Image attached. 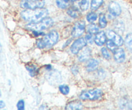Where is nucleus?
I'll list each match as a JSON object with an SVG mask.
<instances>
[{
    "instance_id": "nucleus-1",
    "label": "nucleus",
    "mask_w": 132,
    "mask_h": 110,
    "mask_svg": "<svg viewBox=\"0 0 132 110\" xmlns=\"http://www.w3.org/2000/svg\"><path fill=\"white\" fill-rule=\"evenodd\" d=\"M48 14L47 9H28L21 12V16L24 20L30 22H38L43 19Z\"/></svg>"
},
{
    "instance_id": "nucleus-2",
    "label": "nucleus",
    "mask_w": 132,
    "mask_h": 110,
    "mask_svg": "<svg viewBox=\"0 0 132 110\" xmlns=\"http://www.w3.org/2000/svg\"><path fill=\"white\" fill-rule=\"evenodd\" d=\"M54 24V21L51 18L42 19L38 22H32L26 26L27 28L32 31H41L51 27Z\"/></svg>"
},
{
    "instance_id": "nucleus-3",
    "label": "nucleus",
    "mask_w": 132,
    "mask_h": 110,
    "mask_svg": "<svg viewBox=\"0 0 132 110\" xmlns=\"http://www.w3.org/2000/svg\"><path fill=\"white\" fill-rule=\"evenodd\" d=\"M103 92L98 89H92V90L84 91L80 94L79 98L82 100H97L101 98Z\"/></svg>"
},
{
    "instance_id": "nucleus-4",
    "label": "nucleus",
    "mask_w": 132,
    "mask_h": 110,
    "mask_svg": "<svg viewBox=\"0 0 132 110\" xmlns=\"http://www.w3.org/2000/svg\"><path fill=\"white\" fill-rule=\"evenodd\" d=\"M45 78L50 85L55 86L62 82V75L59 71L54 70L47 72L45 75Z\"/></svg>"
},
{
    "instance_id": "nucleus-5",
    "label": "nucleus",
    "mask_w": 132,
    "mask_h": 110,
    "mask_svg": "<svg viewBox=\"0 0 132 110\" xmlns=\"http://www.w3.org/2000/svg\"><path fill=\"white\" fill-rule=\"evenodd\" d=\"M45 0H34V1H25L23 0L20 5L23 9H36L43 8L45 5Z\"/></svg>"
},
{
    "instance_id": "nucleus-6",
    "label": "nucleus",
    "mask_w": 132,
    "mask_h": 110,
    "mask_svg": "<svg viewBox=\"0 0 132 110\" xmlns=\"http://www.w3.org/2000/svg\"><path fill=\"white\" fill-rule=\"evenodd\" d=\"M86 28V24L84 21L81 20L76 22L73 28L72 34L73 38H78L84 34Z\"/></svg>"
},
{
    "instance_id": "nucleus-7",
    "label": "nucleus",
    "mask_w": 132,
    "mask_h": 110,
    "mask_svg": "<svg viewBox=\"0 0 132 110\" xmlns=\"http://www.w3.org/2000/svg\"><path fill=\"white\" fill-rule=\"evenodd\" d=\"M59 39V34L56 31H51L48 34L45 36L43 40L46 44V47H52L55 45L58 41Z\"/></svg>"
},
{
    "instance_id": "nucleus-8",
    "label": "nucleus",
    "mask_w": 132,
    "mask_h": 110,
    "mask_svg": "<svg viewBox=\"0 0 132 110\" xmlns=\"http://www.w3.org/2000/svg\"><path fill=\"white\" fill-rule=\"evenodd\" d=\"M86 45V41L82 38H80L76 40L72 44L70 47V51L73 54H78L79 52L83 49L85 47Z\"/></svg>"
},
{
    "instance_id": "nucleus-9",
    "label": "nucleus",
    "mask_w": 132,
    "mask_h": 110,
    "mask_svg": "<svg viewBox=\"0 0 132 110\" xmlns=\"http://www.w3.org/2000/svg\"><path fill=\"white\" fill-rule=\"evenodd\" d=\"M108 11L112 16H119L121 13V7L118 3L112 1L108 5Z\"/></svg>"
},
{
    "instance_id": "nucleus-10",
    "label": "nucleus",
    "mask_w": 132,
    "mask_h": 110,
    "mask_svg": "<svg viewBox=\"0 0 132 110\" xmlns=\"http://www.w3.org/2000/svg\"><path fill=\"white\" fill-rule=\"evenodd\" d=\"M108 36L116 43L117 46H121L123 44V39L120 35L117 34L113 31H108Z\"/></svg>"
},
{
    "instance_id": "nucleus-11",
    "label": "nucleus",
    "mask_w": 132,
    "mask_h": 110,
    "mask_svg": "<svg viewBox=\"0 0 132 110\" xmlns=\"http://www.w3.org/2000/svg\"><path fill=\"white\" fill-rule=\"evenodd\" d=\"M114 54V59L118 63H122L125 60L126 55L125 52L122 48H117L113 52Z\"/></svg>"
},
{
    "instance_id": "nucleus-12",
    "label": "nucleus",
    "mask_w": 132,
    "mask_h": 110,
    "mask_svg": "<svg viewBox=\"0 0 132 110\" xmlns=\"http://www.w3.org/2000/svg\"><path fill=\"white\" fill-rule=\"evenodd\" d=\"M92 50L90 47H86L85 49H83V50L81 51L79 55L78 56V60L79 62H82L85 61L87 60L90 58V56H91Z\"/></svg>"
},
{
    "instance_id": "nucleus-13",
    "label": "nucleus",
    "mask_w": 132,
    "mask_h": 110,
    "mask_svg": "<svg viewBox=\"0 0 132 110\" xmlns=\"http://www.w3.org/2000/svg\"><path fill=\"white\" fill-rule=\"evenodd\" d=\"M94 41L96 45H99V46H102L104 45L106 41V36L105 33L104 32H100L99 33H97L95 36V38H94Z\"/></svg>"
},
{
    "instance_id": "nucleus-14",
    "label": "nucleus",
    "mask_w": 132,
    "mask_h": 110,
    "mask_svg": "<svg viewBox=\"0 0 132 110\" xmlns=\"http://www.w3.org/2000/svg\"><path fill=\"white\" fill-rule=\"evenodd\" d=\"M98 65H99V62L97 60L95 59H92L90 60L88 62V63H87V65H86V70L89 72H91V71H94L97 68Z\"/></svg>"
},
{
    "instance_id": "nucleus-15",
    "label": "nucleus",
    "mask_w": 132,
    "mask_h": 110,
    "mask_svg": "<svg viewBox=\"0 0 132 110\" xmlns=\"http://www.w3.org/2000/svg\"><path fill=\"white\" fill-rule=\"evenodd\" d=\"M67 14L72 18H77L81 16V12L77 8L72 6L67 10Z\"/></svg>"
},
{
    "instance_id": "nucleus-16",
    "label": "nucleus",
    "mask_w": 132,
    "mask_h": 110,
    "mask_svg": "<svg viewBox=\"0 0 132 110\" xmlns=\"http://www.w3.org/2000/svg\"><path fill=\"white\" fill-rule=\"evenodd\" d=\"M82 108V104L80 102H72L68 104L66 106L67 109H81Z\"/></svg>"
},
{
    "instance_id": "nucleus-17",
    "label": "nucleus",
    "mask_w": 132,
    "mask_h": 110,
    "mask_svg": "<svg viewBox=\"0 0 132 110\" xmlns=\"http://www.w3.org/2000/svg\"><path fill=\"white\" fill-rule=\"evenodd\" d=\"M71 0H56L57 6L61 9H65L70 5Z\"/></svg>"
},
{
    "instance_id": "nucleus-18",
    "label": "nucleus",
    "mask_w": 132,
    "mask_h": 110,
    "mask_svg": "<svg viewBox=\"0 0 132 110\" xmlns=\"http://www.w3.org/2000/svg\"><path fill=\"white\" fill-rule=\"evenodd\" d=\"M114 28L117 32L122 33L125 31V25L123 22L121 21L117 20L114 23Z\"/></svg>"
},
{
    "instance_id": "nucleus-19",
    "label": "nucleus",
    "mask_w": 132,
    "mask_h": 110,
    "mask_svg": "<svg viewBox=\"0 0 132 110\" xmlns=\"http://www.w3.org/2000/svg\"><path fill=\"white\" fill-rule=\"evenodd\" d=\"M125 45L126 48L132 53V33H130L126 36L125 38Z\"/></svg>"
},
{
    "instance_id": "nucleus-20",
    "label": "nucleus",
    "mask_w": 132,
    "mask_h": 110,
    "mask_svg": "<svg viewBox=\"0 0 132 110\" xmlns=\"http://www.w3.org/2000/svg\"><path fill=\"white\" fill-rule=\"evenodd\" d=\"M87 31L88 33L91 34H97L99 31V27L97 25L92 23V24L88 25L87 26Z\"/></svg>"
},
{
    "instance_id": "nucleus-21",
    "label": "nucleus",
    "mask_w": 132,
    "mask_h": 110,
    "mask_svg": "<svg viewBox=\"0 0 132 110\" xmlns=\"http://www.w3.org/2000/svg\"><path fill=\"white\" fill-rule=\"evenodd\" d=\"M26 69H27V70L29 72L30 75L31 76H35L37 75V69L36 66H35L34 65H27L26 66Z\"/></svg>"
},
{
    "instance_id": "nucleus-22",
    "label": "nucleus",
    "mask_w": 132,
    "mask_h": 110,
    "mask_svg": "<svg viewBox=\"0 0 132 110\" xmlns=\"http://www.w3.org/2000/svg\"><path fill=\"white\" fill-rule=\"evenodd\" d=\"M103 3V0H92L91 9L94 10H96L101 6Z\"/></svg>"
},
{
    "instance_id": "nucleus-23",
    "label": "nucleus",
    "mask_w": 132,
    "mask_h": 110,
    "mask_svg": "<svg viewBox=\"0 0 132 110\" xmlns=\"http://www.w3.org/2000/svg\"><path fill=\"white\" fill-rule=\"evenodd\" d=\"M99 23L100 27L102 28H105L107 25V20L104 14H101L100 16H99Z\"/></svg>"
},
{
    "instance_id": "nucleus-24",
    "label": "nucleus",
    "mask_w": 132,
    "mask_h": 110,
    "mask_svg": "<svg viewBox=\"0 0 132 110\" xmlns=\"http://www.w3.org/2000/svg\"><path fill=\"white\" fill-rule=\"evenodd\" d=\"M59 91L64 95H67L70 92V87L67 85H60L59 86Z\"/></svg>"
},
{
    "instance_id": "nucleus-25",
    "label": "nucleus",
    "mask_w": 132,
    "mask_h": 110,
    "mask_svg": "<svg viewBox=\"0 0 132 110\" xmlns=\"http://www.w3.org/2000/svg\"><path fill=\"white\" fill-rule=\"evenodd\" d=\"M97 19V15L94 12H90L86 16V19L88 21L90 22V23L95 21Z\"/></svg>"
},
{
    "instance_id": "nucleus-26",
    "label": "nucleus",
    "mask_w": 132,
    "mask_h": 110,
    "mask_svg": "<svg viewBox=\"0 0 132 110\" xmlns=\"http://www.w3.org/2000/svg\"><path fill=\"white\" fill-rule=\"evenodd\" d=\"M80 8L82 11L88 10L89 7V1L88 0H81L79 3Z\"/></svg>"
},
{
    "instance_id": "nucleus-27",
    "label": "nucleus",
    "mask_w": 132,
    "mask_h": 110,
    "mask_svg": "<svg viewBox=\"0 0 132 110\" xmlns=\"http://www.w3.org/2000/svg\"><path fill=\"white\" fill-rule=\"evenodd\" d=\"M106 46L108 49H110V50H111L113 52H114L115 50L117 49V47H116L117 45H116V43L112 40H109L106 41Z\"/></svg>"
},
{
    "instance_id": "nucleus-28",
    "label": "nucleus",
    "mask_w": 132,
    "mask_h": 110,
    "mask_svg": "<svg viewBox=\"0 0 132 110\" xmlns=\"http://www.w3.org/2000/svg\"><path fill=\"white\" fill-rule=\"evenodd\" d=\"M101 53H102V55H103V56L104 57L105 59L110 60L111 58L110 53L109 50H108L106 47L102 48Z\"/></svg>"
},
{
    "instance_id": "nucleus-29",
    "label": "nucleus",
    "mask_w": 132,
    "mask_h": 110,
    "mask_svg": "<svg viewBox=\"0 0 132 110\" xmlns=\"http://www.w3.org/2000/svg\"><path fill=\"white\" fill-rule=\"evenodd\" d=\"M36 45H37V47L39 49H42L46 47V45L45 44V41H44L43 39H39L37 41V42H36Z\"/></svg>"
},
{
    "instance_id": "nucleus-30",
    "label": "nucleus",
    "mask_w": 132,
    "mask_h": 110,
    "mask_svg": "<svg viewBox=\"0 0 132 110\" xmlns=\"http://www.w3.org/2000/svg\"><path fill=\"white\" fill-rule=\"evenodd\" d=\"M17 107L19 110H23L24 109V102L23 100H20L18 101L17 104Z\"/></svg>"
},
{
    "instance_id": "nucleus-31",
    "label": "nucleus",
    "mask_w": 132,
    "mask_h": 110,
    "mask_svg": "<svg viewBox=\"0 0 132 110\" xmlns=\"http://www.w3.org/2000/svg\"><path fill=\"white\" fill-rule=\"evenodd\" d=\"M85 39H86V43H88L90 44H92L93 42H94V40H93V37L92 36L91 34H88L86 35V36H85Z\"/></svg>"
},
{
    "instance_id": "nucleus-32",
    "label": "nucleus",
    "mask_w": 132,
    "mask_h": 110,
    "mask_svg": "<svg viewBox=\"0 0 132 110\" xmlns=\"http://www.w3.org/2000/svg\"><path fill=\"white\" fill-rule=\"evenodd\" d=\"M71 70H72V73H73V75H77V73H78V72H79L78 68H77L76 66H73V67H72V69H71Z\"/></svg>"
},
{
    "instance_id": "nucleus-33",
    "label": "nucleus",
    "mask_w": 132,
    "mask_h": 110,
    "mask_svg": "<svg viewBox=\"0 0 132 110\" xmlns=\"http://www.w3.org/2000/svg\"><path fill=\"white\" fill-rule=\"evenodd\" d=\"M33 34L35 36H41V35L44 34L43 32H41V31H33Z\"/></svg>"
},
{
    "instance_id": "nucleus-34",
    "label": "nucleus",
    "mask_w": 132,
    "mask_h": 110,
    "mask_svg": "<svg viewBox=\"0 0 132 110\" xmlns=\"http://www.w3.org/2000/svg\"><path fill=\"white\" fill-rule=\"evenodd\" d=\"M98 72H99V75L100 76H103V75H105V72H104V71L103 69L99 70V71Z\"/></svg>"
},
{
    "instance_id": "nucleus-35",
    "label": "nucleus",
    "mask_w": 132,
    "mask_h": 110,
    "mask_svg": "<svg viewBox=\"0 0 132 110\" xmlns=\"http://www.w3.org/2000/svg\"><path fill=\"white\" fill-rule=\"evenodd\" d=\"M5 102L2 100H0V109L3 108V107H5Z\"/></svg>"
},
{
    "instance_id": "nucleus-36",
    "label": "nucleus",
    "mask_w": 132,
    "mask_h": 110,
    "mask_svg": "<svg viewBox=\"0 0 132 110\" xmlns=\"http://www.w3.org/2000/svg\"><path fill=\"white\" fill-rule=\"evenodd\" d=\"M45 69H46L47 71H51L52 69V66L50 65H47L45 67Z\"/></svg>"
},
{
    "instance_id": "nucleus-37",
    "label": "nucleus",
    "mask_w": 132,
    "mask_h": 110,
    "mask_svg": "<svg viewBox=\"0 0 132 110\" xmlns=\"http://www.w3.org/2000/svg\"><path fill=\"white\" fill-rule=\"evenodd\" d=\"M46 106L45 105H42L41 106H40L39 109H46Z\"/></svg>"
},
{
    "instance_id": "nucleus-38",
    "label": "nucleus",
    "mask_w": 132,
    "mask_h": 110,
    "mask_svg": "<svg viewBox=\"0 0 132 110\" xmlns=\"http://www.w3.org/2000/svg\"><path fill=\"white\" fill-rule=\"evenodd\" d=\"M1 50H2V46H1V43H0V53L1 52Z\"/></svg>"
},
{
    "instance_id": "nucleus-39",
    "label": "nucleus",
    "mask_w": 132,
    "mask_h": 110,
    "mask_svg": "<svg viewBox=\"0 0 132 110\" xmlns=\"http://www.w3.org/2000/svg\"><path fill=\"white\" fill-rule=\"evenodd\" d=\"M72 1H78V0H71Z\"/></svg>"
},
{
    "instance_id": "nucleus-40",
    "label": "nucleus",
    "mask_w": 132,
    "mask_h": 110,
    "mask_svg": "<svg viewBox=\"0 0 132 110\" xmlns=\"http://www.w3.org/2000/svg\"><path fill=\"white\" fill-rule=\"evenodd\" d=\"M25 1H34V0H25Z\"/></svg>"
},
{
    "instance_id": "nucleus-41",
    "label": "nucleus",
    "mask_w": 132,
    "mask_h": 110,
    "mask_svg": "<svg viewBox=\"0 0 132 110\" xmlns=\"http://www.w3.org/2000/svg\"><path fill=\"white\" fill-rule=\"evenodd\" d=\"M1 96V91H0V97Z\"/></svg>"
}]
</instances>
